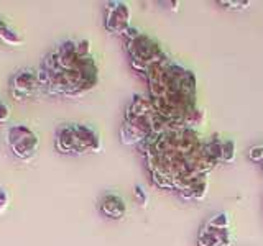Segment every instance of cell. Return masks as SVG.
<instances>
[{
  "label": "cell",
  "mask_w": 263,
  "mask_h": 246,
  "mask_svg": "<svg viewBox=\"0 0 263 246\" xmlns=\"http://www.w3.org/2000/svg\"><path fill=\"white\" fill-rule=\"evenodd\" d=\"M137 148L145 156L152 182L168 191H183L217 166L205 153V141L193 128L166 130Z\"/></svg>",
  "instance_id": "6da1fadb"
},
{
  "label": "cell",
  "mask_w": 263,
  "mask_h": 246,
  "mask_svg": "<svg viewBox=\"0 0 263 246\" xmlns=\"http://www.w3.org/2000/svg\"><path fill=\"white\" fill-rule=\"evenodd\" d=\"M143 77L156 113L171 128L197 130L202 125L204 112L197 107V87L193 71L166 57L148 69Z\"/></svg>",
  "instance_id": "7a4b0ae2"
},
{
  "label": "cell",
  "mask_w": 263,
  "mask_h": 246,
  "mask_svg": "<svg viewBox=\"0 0 263 246\" xmlns=\"http://www.w3.org/2000/svg\"><path fill=\"white\" fill-rule=\"evenodd\" d=\"M41 90L51 97L78 98L99 84V68L89 39H64L38 68Z\"/></svg>",
  "instance_id": "3957f363"
},
{
  "label": "cell",
  "mask_w": 263,
  "mask_h": 246,
  "mask_svg": "<svg viewBox=\"0 0 263 246\" xmlns=\"http://www.w3.org/2000/svg\"><path fill=\"white\" fill-rule=\"evenodd\" d=\"M173 130L158 113L148 95H135L125 110L120 127V139L123 145L138 146L146 138Z\"/></svg>",
  "instance_id": "277c9868"
},
{
  "label": "cell",
  "mask_w": 263,
  "mask_h": 246,
  "mask_svg": "<svg viewBox=\"0 0 263 246\" xmlns=\"http://www.w3.org/2000/svg\"><path fill=\"white\" fill-rule=\"evenodd\" d=\"M54 146L56 151L61 154L82 156L101 153L102 139L92 127L82 125V123H64L56 130Z\"/></svg>",
  "instance_id": "5b68a950"
},
{
  "label": "cell",
  "mask_w": 263,
  "mask_h": 246,
  "mask_svg": "<svg viewBox=\"0 0 263 246\" xmlns=\"http://www.w3.org/2000/svg\"><path fill=\"white\" fill-rule=\"evenodd\" d=\"M123 38H125V49L130 66L142 76H145L148 69H152L153 66L168 57L153 38L145 35L135 27H130L123 33Z\"/></svg>",
  "instance_id": "8992f818"
},
{
  "label": "cell",
  "mask_w": 263,
  "mask_h": 246,
  "mask_svg": "<svg viewBox=\"0 0 263 246\" xmlns=\"http://www.w3.org/2000/svg\"><path fill=\"white\" fill-rule=\"evenodd\" d=\"M5 143L13 158L22 162H30L40 151V136L25 123H15L5 130Z\"/></svg>",
  "instance_id": "52a82bcc"
},
{
  "label": "cell",
  "mask_w": 263,
  "mask_h": 246,
  "mask_svg": "<svg viewBox=\"0 0 263 246\" xmlns=\"http://www.w3.org/2000/svg\"><path fill=\"white\" fill-rule=\"evenodd\" d=\"M8 92L15 102H27L40 95L41 82L38 76V69L35 68H23L12 74L10 80H8Z\"/></svg>",
  "instance_id": "ba28073f"
},
{
  "label": "cell",
  "mask_w": 263,
  "mask_h": 246,
  "mask_svg": "<svg viewBox=\"0 0 263 246\" xmlns=\"http://www.w3.org/2000/svg\"><path fill=\"white\" fill-rule=\"evenodd\" d=\"M130 25V8L125 2H107L104 7V28L114 33V35H122L125 33Z\"/></svg>",
  "instance_id": "9c48e42d"
},
{
  "label": "cell",
  "mask_w": 263,
  "mask_h": 246,
  "mask_svg": "<svg viewBox=\"0 0 263 246\" xmlns=\"http://www.w3.org/2000/svg\"><path fill=\"white\" fill-rule=\"evenodd\" d=\"M99 212L109 220H122L127 213V203L117 194H104L99 200Z\"/></svg>",
  "instance_id": "30bf717a"
},
{
  "label": "cell",
  "mask_w": 263,
  "mask_h": 246,
  "mask_svg": "<svg viewBox=\"0 0 263 246\" xmlns=\"http://www.w3.org/2000/svg\"><path fill=\"white\" fill-rule=\"evenodd\" d=\"M230 243V230H217L205 223L199 235H197V244L199 246H229Z\"/></svg>",
  "instance_id": "8fae6325"
},
{
  "label": "cell",
  "mask_w": 263,
  "mask_h": 246,
  "mask_svg": "<svg viewBox=\"0 0 263 246\" xmlns=\"http://www.w3.org/2000/svg\"><path fill=\"white\" fill-rule=\"evenodd\" d=\"M208 189H209V179L208 176L199 177L194 182H191L189 186H186L183 191H179V197L183 200H202L205 194H208Z\"/></svg>",
  "instance_id": "7c38bea8"
},
{
  "label": "cell",
  "mask_w": 263,
  "mask_h": 246,
  "mask_svg": "<svg viewBox=\"0 0 263 246\" xmlns=\"http://www.w3.org/2000/svg\"><path fill=\"white\" fill-rule=\"evenodd\" d=\"M0 43H4L5 46H22L25 43V38L16 31L10 23L5 22L0 16Z\"/></svg>",
  "instance_id": "4fadbf2b"
},
{
  "label": "cell",
  "mask_w": 263,
  "mask_h": 246,
  "mask_svg": "<svg viewBox=\"0 0 263 246\" xmlns=\"http://www.w3.org/2000/svg\"><path fill=\"white\" fill-rule=\"evenodd\" d=\"M222 141L224 139H220L219 136L211 138L209 141H205V153H208V156L216 164L222 162Z\"/></svg>",
  "instance_id": "5bb4252c"
},
{
  "label": "cell",
  "mask_w": 263,
  "mask_h": 246,
  "mask_svg": "<svg viewBox=\"0 0 263 246\" xmlns=\"http://www.w3.org/2000/svg\"><path fill=\"white\" fill-rule=\"evenodd\" d=\"M235 143L232 139H224L222 141V162H227V164H232L235 161Z\"/></svg>",
  "instance_id": "9a60e30c"
},
{
  "label": "cell",
  "mask_w": 263,
  "mask_h": 246,
  "mask_svg": "<svg viewBox=\"0 0 263 246\" xmlns=\"http://www.w3.org/2000/svg\"><path fill=\"white\" fill-rule=\"evenodd\" d=\"M208 225L212 228H217V230H227L229 228V215L226 212L216 213V215H212L208 220Z\"/></svg>",
  "instance_id": "2e32d148"
},
{
  "label": "cell",
  "mask_w": 263,
  "mask_h": 246,
  "mask_svg": "<svg viewBox=\"0 0 263 246\" xmlns=\"http://www.w3.org/2000/svg\"><path fill=\"white\" fill-rule=\"evenodd\" d=\"M10 207V194H8L4 187H0V217Z\"/></svg>",
  "instance_id": "e0dca14e"
},
{
  "label": "cell",
  "mask_w": 263,
  "mask_h": 246,
  "mask_svg": "<svg viewBox=\"0 0 263 246\" xmlns=\"http://www.w3.org/2000/svg\"><path fill=\"white\" fill-rule=\"evenodd\" d=\"M249 159L253 162H263V145L253 146L249 150Z\"/></svg>",
  "instance_id": "ac0fdd59"
},
{
  "label": "cell",
  "mask_w": 263,
  "mask_h": 246,
  "mask_svg": "<svg viewBox=\"0 0 263 246\" xmlns=\"http://www.w3.org/2000/svg\"><path fill=\"white\" fill-rule=\"evenodd\" d=\"M10 117H12L10 107H8L7 102H4L2 98H0V125H4V123H7L8 120H10Z\"/></svg>",
  "instance_id": "d6986e66"
},
{
  "label": "cell",
  "mask_w": 263,
  "mask_h": 246,
  "mask_svg": "<svg viewBox=\"0 0 263 246\" xmlns=\"http://www.w3.org/2000/svg\"><path fill=\"white\" fill-rule=\"evenodd\" d=\"M134 194L137 197V200L140 202V205H142V207H146V203H148V194H146V191L143 189V186H140V184L135 186Z\"/></svg>",
  "instance_id": "ffe728a7"
},
{
  "label": "cell",
  "mask_w": 263,
  "mask_h": 246,
  "mask_svg": "<svg viewBox=\"0 0 263 246\" xmlns=\"http://www.w3.org/2000/svg\"><path fill=\"white\" fill-rule=\"evenodd\" d=\"M219 5H226V8H234V10H240V8H247L250 2H219Z\"/></svg>",
  "instance_id": "44dd1931"
},
{
  "label": "cell",
  "mask_w": 263,
  "mask_h": 246,
  "mask_svg": "<svg viewBox=\"0 0 263 246\" xmlns=\"http://www.w3.org/2000/svg\"><path fill=\"white\" fill-rule=\"evenodd\" d=\"M261 169H263V162H261Z\"/></svg>",
  "instance_id": "7402d4cb"
}]
</instances>
